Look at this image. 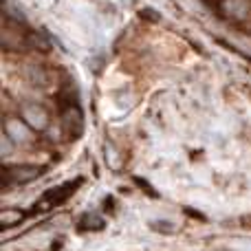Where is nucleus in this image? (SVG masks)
I'll return each instance as SVG.
<instances>
[{"label":"nucleus","instance_id":"obj_1","mask_svg":"<svg viewBox=\"0 0 251 251\" xmlns=\"http://www.w3.org/2000/svg\"><path fill=\"white\" fill-rule=\"evenodd\" d=\"M42 170L35 168V165H13V168H4L2 170V185H22V183H29L33 178L40 176Z\"/></svg>","mask_w":251,"mask_h":251},{"label":"nucleus","instance_id":"obj_2","mask_svg":"<svg viewBox=\"0 0 251 251\" xmlns=\"http://www.w3.org/2000/svg\"><path fill=\"white\" fill-rule=\"evenodd\" d=\"M20 117L31 126V130H33V132H42V130L49 128V113L40 104H26V106H22Z\"/></svg>","mask_w":251,"mask_h":251},{"label":"nucleus","instance_id":"obj_3","mask_svg":"<svg viewBox=\"0 0 251 251\" xmlns=\"http://www.w3.org/2000/svg\"><path fill=\"white\" fill-rule=\"evenodd\" d=\"M62 130H64L66 134H71L73 139L82 137V132H84V115H82V110H79L77 106H69V108L64 110V115H62Z\"/></svg>","mask_w":251,"mask_h":251},{"label":"nucleus","instance_id":"obj_4","mask_svg":"<svg viewBox=\"0 0 251 251\" xmlns=\"http://www.w3.org/2000/svg\"><path fill=\"white\" fill-rule=\"evenodd\" d=\"M4 134L11 139L13 143H29L31 141V126L25 122V119H16L9 117L4 119Z\"/></svg>","mask_w":251,"mask_h":251},{"label":"nucleus","instance_id":"obj_5","mask_svg":"<svg viewBox=\"0 0 251 251\" xmlns=\"http://www.w3.org/2000/svg\"><path fill=\"white\" fill-rule=\"evenodd\" d=\"M75 183H66V185H60L57 187V190H53V192H47V194H44V201H49V203L51 205H55V203H62V201L66 199V196L71 194V192L75 190Z\"/></svg>","mask_w":251,"mask_h":251},{"label":"nucleus","instance_id":"obj_6","mask_svg":"<svg viewBox=\"0 0 251 251\" xmlns=\"http://www.w3.org/2000/svg\"><path fill=\"white\" fill-rule=\"evenodd\" d=\"M22 218H25V214H22L20 209H2V214H0V223H2V227L18 225Z\"/></svg>","mask_w":251,"mask_h":251},{"label":"nucleus","instance_id":"obj_7","mask_svg":"<svg viewBox=\"0 0 251 251\" xmlns=\"http://www.w3.org/2000/svg\"><path fill=\"white\" fill-rule=\"evenodd\" d=\"M79 229H86V231H100L104 229V221H101L97 214H88V216L82 218V225H79Z\"/></svg>","mask_w":251,"mask_h":251},{"label":"nucleus","instance_id":"obj_8","mask_svg":"<svg viewBox=\"0 0 251 251\" xmlns=\"http://www.w3.org/2000/svg\"><path fill=\"white\" fill-rule=\"evenodd\" d=\"M152 229H159V231H174V225H163V223H152Z\"/></svg>","mask_w":251,"mask_h":251}]
</instances>
